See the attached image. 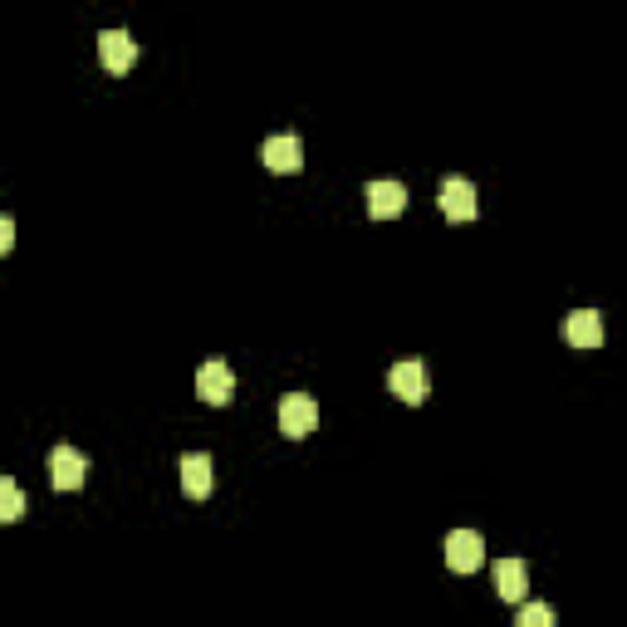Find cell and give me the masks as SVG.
Masks as SVG:
<instances>
[{
    "label": "cell",
    "mask_w": 627,
    "mask_h": 627,
    "mask_svg": "<svg viewBox=\"0 0 627 627\" xmlns=\"http://www.w3.org/2000/svg\"><path fill=\"white\" fill-rule=\"evenodd\" d=\"M20 515H25V490L10 476H0V525H15Z\"/></svg>",
    "instance_id": "4fadbf2b"
},
{
    "label": "cell",
    "mask_w": 627,
    "mask_h": 627,
    "mask_svg": "<svg viewBox=\"0 0 627 627\" xmlns=\"http://www.w3.org/2000/svg\"><path fill=\"white\" fill-rule=\"evenodd\" d=\"M388 392H392L397 402H407V407L427 402V368H421L417 358L392 362V368H388Z\"/></svg>",
    "instance_id": "5b68a950"
},
{
    "label": "cell",
    "mask_w": 627,
    "mask_h": 627,
    "mask_svg": "<svg viewBox=\"0 0 627 627\" xmlns=\"http://www.w3.org/2000/svg\"><path fill=\"white\" fill-rule=\"evenodd\" d=\"M49 480H54V490H78L88 480V456L74 446H54L49 451Z\"/></svg>",
    "instance_id": "8992f818"
},
{
    "label": "cell",
    "mask_w": 627,
    "mask_h": 627,
    "mask_svg": "<svg viewBox=\"0 0 627 627\" xmlns=\"http://www.w3.org/2000/svg\"><path fill=\"white\" fill-rule=\"evenodd\" d=\"M564 339L574 343V348H598V343H603V319H598V309H574V314H568Z\"/></svg>",
    "instance_id": "8fae6325"
},
{
    "label": "cell",
    "mask_w": 627,
    "mask_h": 627,
    "mask_svg": "<svg viewBox=\"0 0 627 627\" xmlns=\"http://www.w3.org/2000/svg\"><path fill=\"white\" fill-rule=\"evenodd\" d=\"M368 216L372 221H392V216L407 211V186L402 182H368Z\"/></svg>",
    "instance_id": "9c48e42d"
},
{
    "label": "cell",
    "mask_w": 627,
    "mask_h": 627,
    "mask_svg": "<svg viewBox=\"0 0 627 627\" xmlns=\"http://www.w3.org/2000/svg\"><path fill=\"white\" fill-rule=\"evenodd\" d=\"M437 201H441V216L446 221H476L480 216V196H476V186L466 182V176H446L441 182V192H437Z\"/></svg>",
    "instance_id": "7a4b0ae2"
},
{
    "label": "cell",
    "mask_w": 627,
    "mask_h": 627,
    "mask_svg": "<svg viewBox=\"0 0 627 627\" xmlns=\"http://www.w3.org/2000/svg\"><path fill=\"white\" fill-rule=\"evenodd\" d=\"M495 593L505 598V603H519V598L529 593V568H525V558H500V564H495Z\"/></svg>",
    "instance_id": "7c38bea8"
},
{
    "label": "cell",
    "mask_w": 627,
    "mask_h": 627,
    "mask_svg": "<svg viewBox=\"0 0 627 627\" xmlns=\"http://www.w3.org/2000/svg\"><path fill=\"white\" fill-rule=\"evenodd\" d=\"M182 490H186V500L211 495V456H206V451H186L182 456Z\"/></svg>",
    "instance_id": "30bf717a"
},
{
    "label": "cell",
    "mask_w": 627,
    "mask_h": 627,
    "mask_svg": "<svg viewBox=\"0 0 627 627\" xmlns=\"http://www.w3.org/2000/svg\"><path fill=\"white\" fill-rule=\"evenodd\" d=\"M10 245H15V221H10V216H0V255H5Z\"/></svg>",
    "instance_id": "9a60e30c"
},
{
    "label": "cell",
    "mask_w": 627,
    "mask_h": 627,
    "mask_svg": "<svg viewBox=\"0 0 627 627\" xmlns=\"http://www.w3.org/2000/svg\"><path fill=\"white\" fill-rule=\"evenodd\" d=\"M98 59H103L108 74H127L137 64V39L127 29H103L98 35Z\"/></svg>",
    "instance_id": "52a82bcc"
},
{
    "label": "cell",
    "mask_w": 627,
    "mask_h": 627,
    "mask_svg": "<svg viewBox=\"0 0 627 627\" xmlns=\"http://www.w3.org/2000/svg\"><path fill=\"white\" fill-rule=\"evenodd\" d=\"M519 627H554V607H549V603H525V598H519Z\"/></svg>",
    "instance_id": "5bb4252c"
},
{
    "label": "cell",
    "mask_w": 627,
    "mask_h": 627,
    "mask_svg": "<svg viewBox=\"0 0 627 627\" xmlns=\"http://www.w3.org/2000/svg\"><path fill=\"white\" fill-rule=\"evenodd\" d=\"M314 427H319V402H314L309 392H290V397H280V431L284 437L304 441Z\"/></svg>",
    "instance_id": "6da1fadb"
},
{
    "label": "cell",
    "mask_w": 627,
    "mask_h": 627,
    "mask_svg": "<svg viewBox=\"0 0 627 627\" xmlns=\"http://www.w3.org/2000/svg\"><path fill=\"white\" fill-rule=\"evenodd\" d=\"M260 162L270 167V172H299V167H304V143L294 133L265 137V143H260Z\"/></svg>",
    "instance_id": "ba28073f"
},
{
    "label": "cell",
    "mask_w": 627,
    "mask_h": 627,
    "mask_svg": "<svg viewBox=\"0 0 627 627\" xmlns=\"http://www.w3.org/2000/svg\"><path fill=\"white\" fill-rule=\"evenodd\" d=\"M485 564V539L476 529H451L446 534V568L451 574H476Z\"/></svg>",
    "instance_id": "277c9868"
},
{
    "label": "cell",
    "mask_w": 627,
    "mask_h": 627,
    "mask_svg": "<svg viewBox=\"0 0 627 627\" xmlns=\"http://www.w3.org/2000/svg\"><path fill=\"white\" fill-rule=\"evenodd\" d=\"M196 397H201L206 407H225V402L235 397V372L225 368L221 358H206L201 368H196Z\"/></svg>",
    "instance_id": "3957f363"
}]
</instances>
